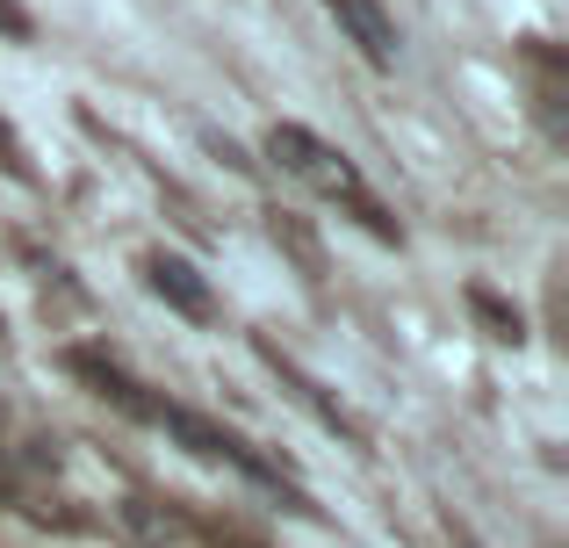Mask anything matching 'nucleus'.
Segmentation results:
<instances>
[{
	"label": "nucleus",
	"mask_w": 569,
	"mask_h": 548,
	"mask_svg": "<svg viewBox=\"0 0 569 548\" xmlns=\"http://www.w3.org/2000/svg\"><path fill=\"white\" fill-rule=\"evenodd\" d=\"M267 159H274L281 173H296L303 188H318V196L347 202V210L361 217V225L376 231V239H397V225H389V217L376 210V196L361 188V167H353L347 152H332L325 138H310L303 123H274V130H267Z\"/></svg>",
	"instance_id": "f257e3e1"
},
{
	"label": "nucleus",
	"mask_w": 569,
	"mask_h": 548,
	"mask_svg": "<svg viewBox=\"0 0 569 548\" xmlns=\"http://www.w3.org/2000/svg\"><path fill=\"white\" fill-rule=\"evenodd\" d=\"M0 167H8V173H29V167H22V145H14L8 123H0Z\"/></svg>",
	"instance_id": "423d86ee"
},
{
	"label": "nucleus",
	"mask_w": 569,
	"mask_h": 548,
	"mask_svg": "<svg viewBox=\"0 0 569 548\" xmlns=\"http://www.w3.org/2000/svg\"><path fill=\"white\" fill-rule=\"evenodd\" d=\"M144 275H152V289L167 296V303L181 310V318H194V325H202L209 310H217V303H209V289H202V275H194L188 260H173V253H152V268H144Z\"/></svg>",
	"instance_id": "7ed1b4c3"
},
{
	"label": "nucleus",
	"mask_w": 569,
	"mask_h": 548,
	"mask_svg": "<svg viewBox=\"0 0 569 548\" xmlns=\"http://www.w3.org/2000/svg\"><path fill=\"white\" fill-rule=\"evenodd\" d=\"M0 37H29V14L14 0H0Z\"/></svg>",
	"instance_id": "39448f33"
},
{
	"label": "nucleus",
	"mask_w": 569,
	"mask_h": 548,
	"mask_svg": "<svg viewBox=\"0 0 569 548\" xmlns=\"http://www.w3.org/2000/svg\"><path fill=\"white\" fill-rule=\"evenodd\" d=\"M325 8H332L339 37L361 43L368 66H397V22L382 14V0H325Z\"/></svg>",
	"instance_id": "f03ea898"
},
{
	"label": "nucleus",
	"mask_w": 569,
	"mask_h": 548,
	"mask_svg": "<svg viewBox=\"0 0 569 548\" xmlns=\"http://www.w3.org/2000/svg\"><path fill=\"white\" fill-rule=\"evenodd\" d=\"M469 303H476V318H490V325H498V339H519V332H527V325H519V310H505L490 289H476Z\"/></svg>",
	"instance_id": "20e7f679"
}]
</instances>
